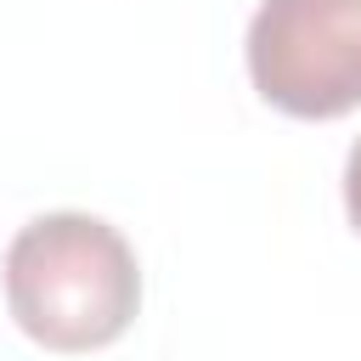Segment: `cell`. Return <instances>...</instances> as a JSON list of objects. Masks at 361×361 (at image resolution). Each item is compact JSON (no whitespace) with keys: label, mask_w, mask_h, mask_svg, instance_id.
Returning <instances> with one entry per match:
<instances>
[{"label":"cell","mask_w":361,"mask_h":361,"mask_svg":"<svg viewBox=\"0 0 361 361\" xmlns=\"http://www.w3.org/2000/svg\"><path fill=\"white\" fill-rule=\"evenodd\" d=\"M248 79L288 118H344L361 107V0H259Z\"/></svg>","instance_id":"cell-2"},{"label":"cell","mask_w":361,"mask_h":361,"mask_svg":"<svg viewBox=\"0 0 361 361\" xmlns=\"http://www.w3.org/2000/svg\"><path fill=\"white\" fill-rule=\"evenodd\" d=\"M344 214H350V226L361 231V141H355L350 158H344Z\"/></svg>","instance_id":"cell-3"},{"label":"cell","mask_w":361,"mask_h":361,"mask_svg":"<svg viewBox=\"0 0 361 361\" xmlns=\"http://www.w3.org/2000/svg\"><path fill=\"white\" fill-rule=\"evenodd\" d=\"M11 322L56 355L107 350L141 310V265L118 226L102 214H34L6 248Z\"/></svg>","instance_id":"cell-1"}]
</instances>
